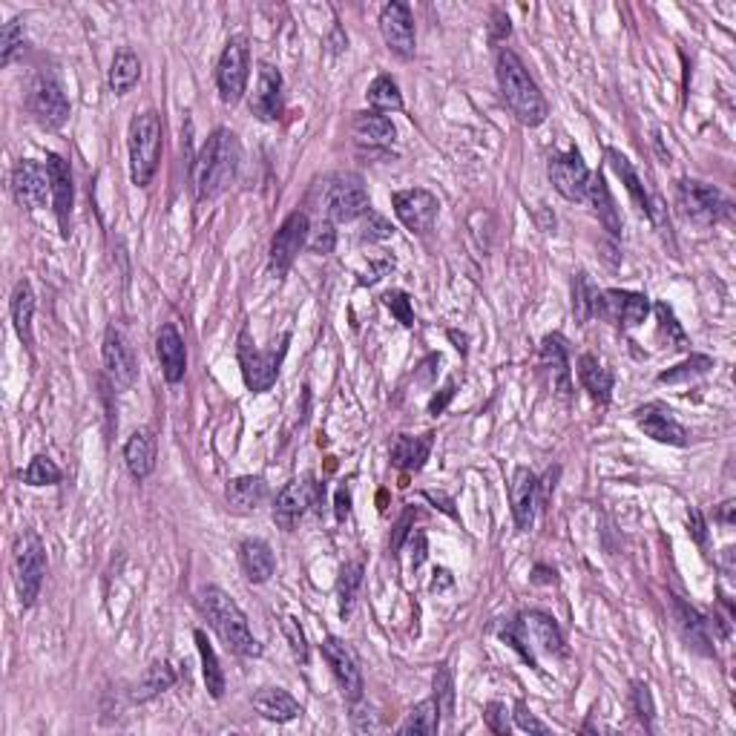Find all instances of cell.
Here are the masks:
<instances>
[{
	"mask_svg": "<svg viewBox=\"0 0 736 736\" xmlns=\"http://www.w3.org/2000/svg\"><path fill=\"white\" fill-rule=\"evenodd\" d=\"M495 75H498V87H501L509 113L515 115L521 124L538 127L547 121L550 104H547L541 87L535 84V78L529 75V69L524 67V61L512 49H498Z\"/></svg>",
	"mask_w": 736,
	"mask_h": 736,
	"instance_id": "1",
	"label": "cell"
},
{
	"mask_svg": "<svg viewBox=\"0 0 736 736\" xmlns=\"http://www.w3.org/2000/svg\"><path fill=\"white\" fill-rule=\"evenodd\" d=\"M242 164V144L236 133H230L225 127L213 130L205 141L196 167H193V187H196V199L207 202L216 199L228 190Z\"/></svg>",
	"mask_w": 736,
	"mask_h": 736,
	"instance_id": "2",
	"label": "cell"
},
{
	"mask_svg": "<svg viewBox=\"0 0 736 736\" xmlns=\"http://www.w3.org/2000/svg\"><path fill=\"white\" fill-rule=\"evenodd\" d=\"M199 604H202L205 616L213 624V630L222 636V642L228 644V650H233L236 656H245V659H253V656L262 653V644L253 639L245 613L239 610V604L225 590L205 587L199 593Z\"/></svg>",
	"mask_w": 736,
	"mask_h": 736,
	"instance_id": "3",
	"label": "cell"
},
{
	"mask_svg": "<svg viewBox=\"0 0 736 736\" xmlns=\"http://www.w3.org/2000/svg\"><path fill=\"white\" fill-rule=\"evenodd\" d=\"M501 639H504L512 650H518L524 656V662L529 667L538 670V659L532 653L529 644H535L538 650L552 653V656H567V647H564V636L558 630L555 619H550L547 613L541 610H529L521 619H515L512 624H506V630H501Z\"/></svg>",
	"mask_w": 736,
	"mask_h": 736,
	"instance_id": "4",
	"label": "cell"
},
{
	"mask_svg": "<svg viewBox=\"0 0 736 736\" xmlns=\"http://www.w3.org/2000/svg\"><path fill=\"white\" fill-rule=\"evenodd\" d=\"M127 150H130V179L138 187H147L153 182L161 159V118L156 110L138 113L130 121Z\"/></svg>",
	"mask_w": 736,
	"mask_h": 736,
	"instance_id": "5",
	"label": "cell"
},
{
	"mask_svg": "<svg viewBox=\"0 0 736 736\" xmlns=\"http://www.w3.org/2000/svg\"><path fill=\"white\" fill-rule=\"evenodd\" d=\"M12 573H15V590L23 607H32L46 575V550L44 541L35 532H21L15 538V555H12Z\"/></svg>",
	"mask_w": 736,
	"mask_h": 736,
	"instance_id": "6",
	"label": "cell"
},
{
	"mask_svg": "<svg viewBox=\"0 0 736 736\" xmlns=\"http://www.w3.org/2000/svg\"><path fill=\"white\" fill-rule=\"evenodd\" d=\"M288 343H291V334H282L279 348L271 351H259L251 343V331L242 328L239 334V348H236V357H239V368H242V377H245V386L251 391H268L279 377V368L282 360L288 354Z\"/></svg>",
	"mask_w": 736,
	"mask_h": 736,
	"instance_id": "7",
	"label": "cell"
},
{
	"mask_svg": "<svg viewBox=\"0 0 736 736\" xmlns=\"http://www.w3.org/2000/svg\"><path fill=\"white\" fill-rule=\"evenodd\" d=\"M676 205L685 213V219L690 222H699V225H713V222H722V219H731L734 205L731 199L705 182H693V179H682L676 187Z\"/></svg>",
	"mask_w": 736,
	"mask_h": 736,
	"instance_id": "8",
	"label": "cell"
},
{
	"mask_svg": "<svg viewBox=\"0 0 736 736\" xmlns=\"http://www.w3.org/2000/svg\"><path fill=\"white\" fill-rule=\"evenodd\" d=\"M26 110L44 130H61L69 118V101L52 75H35L26 90Z\"/></svg>",
	"mask_w": 736,
	"mask_h": 736,
	"instance_id": "9",
	"label": "cell"
},
{
	"mask_svg": "<svg viewBox=\"0 0 736 736\" xmlns=\"http://www.w3.org/2000/svg\"><path fill=\"white\" fill-rule=\"evenodd\" d=\"M248 75H251V49L245 38H230L222 55H219V67H216V84H219V95L225 104H236L245 87H248Z\"/></svg>",
	"mask_w": 736,
	"mask_h": 736,
	"instance_id": "10",
	"label": "cell"
},
{
	"mask_svg": "<svg viewBox=\"0 0 736 736\" xmlns=\"http://www.w3.org/2000/svg\"><path fill=\"white\" fill-rule=\"evenodd\" d=\"M308 233H311V222L302 210H294L285 216V222L279 225V230L271 239V256H268V268L274 276H285L291 271L294 259L299 251L308 245Z\"/></svg>",
	"mask_w": 736,
	"mask_h": 736,
	"instance_id": "11",
	"label": "cell"
},
{
	"mask_svg": "<svg viewBox=\"0 0 736 736\" xmlns=\"http://www.w3.org/2000/svg\"><path fill=\"white\" fill-rule=\"evenodd\" d=\"M325 207L331 222H354L366 213L371 202H368V190L360 176H337L325 190Z\"/></svg>",
	"mask_w": 736,
	"mask_h": 736,
	"instance_id": "12",
	"label": "cell"
},
{
	"mask_svg": "<svg viewBox=\"0 0 736 736\" xmlns=\"http://www.w3.org/2000/svg\"><path fill=\"white\" fill-rule=\"evenodd\" d=\"M380 35L397 58H403V61L414 58L417 35H414V18L409 3L391 0L380 9Z\"/></svg>",
	"mask_w": 736,
	"mask_h": 736,
	"instance_id": "13",
	"label": "cell"
},
{
	"mask_svg": "<svg viewBox=\"0 0 736 736\" xmlns=\"http://www.w3.org/2000/svg\"><path fill=\"white\" fill-rule=\"evenodd\" d=\"M391 205H394L397 219L412 230V233H429V230L435 228L437 210H440V202H437L435 193H429L423 187L397 190L391 196Z\"/></svg>",
	"mask_w": 736,
	"mask_h": 736,
	"instance_id": "14",
	"label": "cell"
},
{
	"mask_svg": "<svg viewBox=\"0 0 736 736\" xmlns=\"http://www.w3.org/2000/svg\"><path fill=\"white\" fill-rule=\"evenodd\" d=\"M101 357H104V368H107L110 380H113L118 389H130V386L136 383L138 377L136 351H133V345L127 340V334H124L118 325H110V328H107Z\"/></svg>",
	"mask_w": 736,
	"mask_h": 736,
	"instance_id": "15",
	"label": "cell"
},
{
	"mask_svg": "<svg viewBox=\"0 0 736 736\" xmlns=\"http://www.w3.org/2000/svg\"><path fill=\"white\" fill-rule=\"evenodd\" d=\"M590 176L593 173L587 170V164L575 150L558 153L550 159V182L567 202H584L587 199Z\"/></svg>",
	"mask_w": 736,
	"mask_h": 736,
	"instance_id": "16",
	"label": "cell"
},
{
	"mask_svg": "<svg viewBox=\"0 0 736 736\" xmlns=\"http://www.w3.org/2000/svg\"><path fill=\"white\" fill-rule=\"evenodd\" d=\"M322 659L328 662L334 679L340 682L343 688V696L348 702H360L363 699V673H360V665L354 659V653L345 647L343 639L337 636H328L322 642Z\"/></svg>",
	"mask_w": 736,
	"mask_h": 736,
	"instance_id": "17",
	"label": "cell"
},
{
	"mask_svg": "<svg viewBox=\"0 0 736 736\" xmlns=\"http://www.w3.org/2000/svg\"><path fill=\"white\" fill-rule=\"evenodd\" d=\"M636 423L644 435L665 446H688V429L676 420L665 403H644L636 409Z\"/></svg>",
	"mask_w": 736,
	"mask_h": 736,
	"instance_id": "18",
	"label": "cell"
},
{
	"mask_svg": "<svg viewBox=\"0 0 736 736\" xmlns=\"http://www.w3.org/2000/svg\"><path fill=\"white\" fill-rule=\"evenodd\" d=\"M314 498H317L314 478H297V481L285 483L274 501V521L291 532L308 512V506L314 504Z\"/></svg>",
	"mask_w": 736,
	"mask_h": 736,
	"instance_id": "19",
	"label": "cell"
},
{
	"mask_svg": "<svg viewBox=\"0 0 736 736\" xmlns=\"http://www.w3.org/2000/svg\"><path fill=\"white\" fill-rule=\"evenodd\" d=\"M46 190H52L46 164L32 159H23L15 164V170H12V193H15L18 205L26 207V210H41L46 205Z\"/></svg>",
	"mask_w": 736,
	"mask_h": 736,
	"instance_id": "20",
	"label": "cell"
},
{
	"mask_svg": "<svg viewBox=\"0 0 736 736\" xmlns=\"http://www.w3.org/2000/svg\"><path fill=\"white\" fill-rule=\"evenodd\" d=\"M46 170H49V184H52V205H55V219L61 236L69 239V219H72V207H75V184H72V170L69 161L61 159L58 153L46 156Z\"/></svg>",
	"mask_w": 736,
	"mask_h": 736,
	"instance_id": "21",
	"label": "cell"
},
{
	"mask_svg": "<svg viewBox=\"0 0 736 736\" xmlns=\"http://www.w3.org/2000/svg\"><path fill=\"white\" fill-rule=\"evenodd\" d=\"M647 314H650V302L644 294L619 291V288L601 291V320L616 322L621 328H636L647 320Z\"/></svg>",
	"mask_w": 736,
	"mask_h": 736,
	"instance_id": "22",
	"label": "cell"
},
{
	"mask_svg": "<svg viewBox=\"0 0 736 736\" xmlns=\"http://www.w3.org/2000/svg\"><path fill=\"white\" fill-rule=\"evenodd\" d=\"M285 107V81L282 72L271 64H259L256 90L251 95V113L259 121H276Z\"/></svg>",
	"mask_w": 736,
	"mask_h": 736,
	"instance_id": "23",
	"label": "cell"
},
{
	"mask_svg": "<svg viewBox=\"0 0 736 736\" xmlns=\"http://www.w3.org/2000/svg\"><path fill=\"white\" fill-rule=\"evenodd\" d=\"M509 498H512V518L515 527L527 532L535 524V506H538V478L529 472L527 466H518L512 472V486H509Z\"/></svg>",
	"mask_w": 736,
	"mask_h": 736,
	"instance_id": "24",
	"label": "cell"
},
{
	"mask_svg": "<svg viewBox=\"0 0 736 736\" xmlns=\"http://www.w3.org/2000/svg\"><path fill=\"white\" fill-rule=\"evenodd\" d=\"M156 354H159L161 374L167 383H182L187 371V348H184L182 334L173 322H164L156 337Z\"/></svg>",
	"mask_w": 736,
	"mask_h": 736,
	"instance_id": "25",
	"label": "cell"
},
{
	"mask_svg": "<svg viewBox=\"0 0 736 736\" xmlns=\"http://www.w3.org/2000/svg\"><path fill=\"white\" fill-rule=\"evenodd\" d=\"M156 455H159V443H156V435L150 429H138L124 443V463H127V472L136 481H144V478L153 475Z\"/></svg>",
	"mask_w": 736,
	"mask_h": 736,
	"instance_id": "26",
	"label": "cell"
},
{
	"mask_svg": "<svg viewBox=\"0 0 736 736\" xmlns=\"http://www.w3.org/2000/svg\"><path fill=\"white\" fill-rule=\"evenodd\" d=\"M239 564L251 584H265L276 570L274 550L262 538H248L239 544Z\"/></svg>",
	"mask_w": 736,
	"mask_h": 736,
	"instance_id": "27",
	"label": "cell"
},
{
	"mask_svg": "<svg viewBox=\"0 0 736 736\" xmlns=\"http://www.w3.org/2000/svg\"><path fill=\"white\" fill-rule=\"evenodd\" d=\"M253 708H256V713H259L262 719L279 722V725L297 719L299 713H302V705H299L288 690L282 688L256 690V693H253Z\"/></svg>",
	"mask_w": 736,
	"mask_h": 736,
	"instance_id": "28",
	"label": "cell"
},
{
	"mask_svg": "<svg viewBox=\"0 0 736 736\" xmlns=\"http://www.w3.org/2000/svg\"><path fill=\"white\" fill-rule=\"evenodd\" d=\"M351 130H354L357 141L368 144V147H389L391 141L397 138V127L391 124L389 115L377 113V110H360V113H354Z\"/></svg>",
	"mask_w": 736,
	"mask_h": 736,
	"instance_id": "29",
	"label": "cell"
},
{
	"mask_svg": "<svg viewBox=\"0 0 736 736\" xmlns=\"http://www.w3.org/2000/svg\"><path fill=\"white\" fill-rule=\"evenodd\" d=\"M432 452V435H397L391 440V463L403 472H417L429 460Z\"/></svg>",
	"mask_w": 736,
	"mask_h": 736,
	"instance_id": "30",
	"label": "cell"
},
{
	"mask_svg": "<svg viewBox=\"0 0 736 736\" xmlns=\"http://www.w3.org/2000/svg\"><path fill=\"white\" fill-rule=\"evenodd\" d=\"M228 506L239 515H251L259 506L265 504L268 498V483L262 478H253V475H245V478H236V481L228 483Z\"/></svg>",
	"mask_w": 736,
	"mask_h": 736,
	"instance_id": "31",
	"label": "cell"
},
{
	"mask_svg": "<svg viewBox=\"0 0 736 736\" xmlns=\"http://www.w3.org/2000/svg\"><path fill=\"white\" fill-rule=\"evenodd\" d=\"M578 380H581L584 391H590V397H593L596 403H601V406L610 403L613 371L601 366L598 357H593V354H581V357H578Z\"/></svg>",
	"mask_w": 736,
	"mask_h": 736,
	"instance_id": "32",
	"label": "cell"
},
{
	"mask_svg": "<svg viewBox=\"0 0 736 736\" xmlns=\"http://www.w3.org/2000/svg\"><path fill=\"white\" fill-rule=\"evenodd\" d=\"M587 199L593 202V210H596L598 222L604 225V230H607L610 236H619L621 233L619 207H616V202H613L610 187H607V182H604V176H601V173H593V176H590V190H587Z\"/></svg>",
	"mask_w": 736,
	"mask_h": 736,
	"instance_id": "33",
	"label": "cell"
},
{
	"mask_svg": "<svg viewBox=\"0 0 736 736\" xmlns=\"http://www.w3.org/2000/svg\"><path fill=\"white\" fill-rule=\"evenodd\" d=\"M9 311H12V322H15V331L21 337V343L26 348H32V317H35V291L32 285L23 279L15 285L12 291V302H9Z\"/></svg>",
	"mask_w": 736,
	"mask_h": 736,
	"instance_id": "34",
	"label": "cell"
},
{
	"mask_svg": "<svg viewBox=\"0 0 736 736\" xmlns=\"http://www.w3.org/2000/svg\"><path fill=\"white\" fill-rule=\"evenodd\" d=\"M176 685V670L170 667V662H153V665L147 667L144 673H141V679L136 682V688H133V702H150V699H156L159 693L164 690H170Z\"/></svg>",
	"mask_w": 736,
	"mask_h": 736,
	"instance_id": "35",
	"label": "cell"
},
{
	"mask_svg": "<svg viewBox=\"0 0 736 736\" xmlns=\"http://www.w3.org/2000/svg\"><path fill=\"white\" fill-rule=\"evenodd\" d=\"M607 161H610V167H613V170L619 173L621 184L627 187V193H630V199H633L636 210H639L642 216H647V219H650V205H653V199H650V193L644 190L642 179H639V173L633 170V164L624 159L619 150H613V147L607 150Z\"/></svg>",
	"mask_w": 736,
	"mask_h": 736,
	"instance_id": "36",
	"label": "cell"
},
{
	"mask_svg": "<svg viewBox=\"0 0 736 736\" xmlns=\"http://www.w3.org/2000/svg\"><path fill=\"white\" fill-rule=\"evenodd\" d=\"M138 78H141V61H138L136 52L127 46L118 49L113 55V64H110V75H107L110 90L115 95H127L138 84Z\"/></svg>",
	"mask_w": 736,
	"mask_h": 736,
	"instance_id": "37",
	"label": "cell"
},
{
	"mask_svg": "<svg viewBox=\"0 0 736 736\" xmlns=\"http://www.w3.org/2000/svg\"><path fill=\"white\" fill-rule=\"evenodd\" d=\"M673 610H676V621H679L682 636H685L693 647H699L702 653L711 656L713 647H708V644H711V636H708V624H711V621L702 619L693 607H688V604L679 601V598H673Z\"/></svg>",
	"mask_w": 736,
	"mask_h": 736,
	"instance_id": "38",
	"label": "cell"
},
{
	"mask_svg": "<svg viewBox=\"0 0 736 736\" xmlns=\"http://www.w3.org/2000/svg\"><path fill=\"white\" fill-rule=\"evenodd\" d=\"M541 357H544V363L550 366L555 389L567 397V394H570V360H567V345H564V340H561L558 334L547 337L544 345H541Z\"/></svg>",
	"mask_w": 736,
	"mask_h": 736,
	"instance_id": "39",
	"label": "cell"
},
{
	"mask_svg": "<svg viewBox=\"0 0 736 736\" xmlns=\"http://www.w3.org/2000/svg\"><path fill=\"white\" fill-rule=\"evenodd\" d=\"M196 636V647H199V659H202V676H205V688L213 699H222L225 696V670L219 665V656L213 650V644L207 642V636L202 630L193 633Z\"/></svg>",
	"mask_w": 736,
	"mask_h": 736,
	"instance_id": "40",
	"label": "cell"
},
{
	"mask_svg": "<svg viewBox=\"0 0 736 736\" xmlns=\"http://www.w3.org/2000/svg\"><path fill=\"white\" fill-rule=\"evenodd\" d=\"M573 314L578 322L598 317L601 320V291L587 274H575L573 282Z\"/></svg>",
	"mask_w": 736,
	"mask_h": 736,
	"instance_id": "41",
	"label": "cell"
},
{
	"mask_svg": "<svg viewBox=\"0 0 736 736\" xmlns=\"http://www.w3.org/2000/svg\"><path fill=\"white\" fill-rule=\"evenodd\" d=\"M366 98L371 110H377V113H400L403 110V92L391 75H377L368 84Z\"/></svg>",
	"mask_w": 736,
	"mask_h": 736,
	"instance_id": "42",
	"label": "cell"
},
{
	"mask_svg": "<svg viewBox=\"0 0 736 736\" xmlns=\"http://www.w3.org/2000/svg\"><path fill=\"white\" fill-rule=\"evenodd\" d=\"M437 728H440V711H437V702L435 699H426V702H420V705H414L409 716H406V722L397 728V734L409 736V734H417V736H435Z\"/></svg>",
	"mask_w": 736,
	"mask_h": 736,
	"instance_id": "43",
	"label": "cell"
},
{
	"mask_svg": "<svg viewBox=\"0 0 736 736\" xmlns=\"http://www.w3.org/2000/svg\"><path fill=\"white\" fill-rule=\"evenodd\" d=\"M360 587H363V564L360 561H348L340 570V581H337V598H340V616L343 619L351 616Z\"/></svg>",
	"mask_w": 736,
	"mask_h": 736,
	"instance_id": "44",
	"label": "cell"
},
{
	"mask_svg": "<svg viewBox=\"0 0 736 736\" xmlns=\"http://www.w3.org/2000/svg\"><path fill=\"white\" fill-rule=\"evenodd\" d=\"M18 478H21L26 486H55V483L61 481V469L55 466V460L52 458L35 455V458L29 460V466L18 472Z\"/></svg>",
	"mask_w": 736,
	"mask_h": 736,
	"instance_id": "45",
	"label": "cell"
},
{
	"mask_svg": "<svg viewBox=\"0 0 736 736\" xmlns=\"http://www.w3.org/2000/svg\"><path fill=\"white\" fill-rule=\"evenodd\" d=\"M708 368H713V360L708 354H690V360L662 371V374H659V383H688L693 377L705 374Z\"/></svg>",
	"mask_w": 736,
	"mask_h": 736,
	"instance_id": "46",
	"label": "cell"
},
{
	"mask_svg": "<svg viewBox=\"0 0 736 736\" xmlns=\"http://www.w3.org/2000/svg\"><path fill=\"white\" fill-rule=\"evenodd\" d=\"M437 711L443 713L446 719H452L455 713V679H452V670L446 662H440L435 670V696Z\"/></svg>",
	"mask_w": 736,
	"mask_h": 736,
	"instance_id": "47",
	"label": "cell"
},
{
	"mask_svg": "<svg viewBox=\"0 0 736 736\" xmlns=\"http://www.w3.org/2000/svg\"><path fill=\"white\" fill-rule=\"evenodd\" d=\"M23 46V21L21 18H12V21L3 23L0 29V64L9 67L15 52Z\"/></svg>",
	"mask_w": 736,
	"mask_h": 736,
	"instance_id": "48",
	"label": "cell"
},
{
	"mask_svg": "<svg viewBox=\"0 0 736 736\" xmlns=\"http://www.w3.org/2000/svg\"><path fill=\"white\" fill-rule=\"evenodd\" d=\"M656 317H659V331L667 337V343L673 348H685L688 337H685V328L679 325V320L673 317L670 305L667 302H656Z\"/></svg>",
	"mask_w": 736,
	"mask_h": 736,
	"instance_id": "49",
	"label": "cell"
},
{
	"mask_svg": "<svg viewBox=\"0 0 736 736\" xmlns=\"http://www.w3.org/2000/svg\"><path fill=\"white\" fill-rule=\"evenodd\" d=\"M391 233H394V228L389 225V219L368 207L366 213H363V233H360V239L363 242H386V239H391Z\"/></svg>",
	"mask_w": 736,
	"mask_h": 736,
	"instance_id": "50",
	"label": "cell"
},
{
	"mask_svg": "<svg viewBox=\"0 0 736 736\" xmlns=\"http://www.w3.org/2000/svg\"><path fill=\"white\" fill-rule=\"evenodd\" d=\"M630 705H633V713L642 719L644 728H650L653 725V716H656V708H653L650 688L644 682H633V688H630Z\"/></svg>",
	"mask_w": 736,
	"mask_h": 736,
	"instance_id": "51",
	"label": "cell"
},
{
	"mask_svg": "<svg viewBox=\"0 0 736 736\" xmlns=\"http://www.w3.org/2000/svg\"><path fill=\"white\" fill-rule=\"evenodd\" d=\"M282 633H285V639H288V647H291V653H294V659L297 662H308V639H305V633H302V627H299V621L294 616H288V619H282Z\"/></svg>",
	"mask_w": 736,
	"mask_h": 736,
	"instance_id": "52",
	"label": "cell"
},
{
	"mask_svg": "<svg viewBox=\"0 0 736 736\" xmlns=\"http://www.w3.org/2000/svg\"><path fill=\"white\" fill-rule=\"evenodd\" d=\"M334 245H337V230H334V222L328 219V222H320L317 228L308 233V251L311 253H325L334 251Z\"/></svg>",
	"mask_w": 736,
	"mask_h": 736,
	"instance_id": "53",
	"label": "cell"
},
{
	"mask_svg": "<svg viewBox=\"0 0 736 736\" xmlns=\"http://www.w3.org/2000/svg\"><path fill=\"white\" fill-rule=\"evenodd\" d=\"M383 305H386L391 314H394L397 320L403 322L406 328H414L412 299H409V294H406V291H389V294L383 297Z\"/></svg>",
	"mask_w": 736,
	"mask_h": 736,
	"instance_id": "54",
	"label": "cell"
},
{
	"mask_svg": "<svg viewBox=\"0 0 736 736\" xmlns=\"http://www.w3.org/2000/svg\"><path fill=\"white\" fill-rule=\"evenodd\" d=\"M483 722L489 725V731H495V734L506 736L512 731V725H509V711H506L504 702H489L486 708H483Z\"/></svg>",
	"mask_w": 736,
	"mask_h": 736,
	"instance_id": "55",
	"label": "cell"
},
{
	"mask_svg": "<svg viewBox=\"0 0 736 736\" xmlns=\"http://www.w3.org/2000/svg\"><path fill=\"white\" fill-rule=\"evenodd\" d=\"M486 29H489V44H504L506 38L512 35V23H509L506 12H501V9H492Z\"/></svg>",
	"mask_w": 736,
	"mask_h": 736,
	"instance_id": "56",
	"label": "cell"
},
{
	"mask_svg": "<svg viewBox=\"0 0 736 736\" xmlns=\"http://www.w3.org/2000/svg\"><path fill=\"white\" fill-rule=\"evenodd\" d=\"M515 722H518L521 731H532V734H547L550 731L541 719H535V713L529 711L527 702H518L515 705Z\"/></svg>",
	"mask_w": 736,
	"mask_h": 736,
	"instance_id": "57",
	"label": "cell"
},
{
	"mask_svg": "<svg viewBox=\"0 0 736 736\" xmlns=\"http://www.w3.org/2000/svg\"><path fill=\"white\" fill-rule=\"evenodd\" d=\"M334 512H337L340 521L348 518V512H351V489H348V486H340V489H337V506H334Z\"/></svg>",
	"mask_w": 736,
	"mask_h": 736,
	"instance_id": "58",
	"label": "cell"
},
{
	"mask_svg": "<svg viewBox=\"0 0 736 736\" xmlns=\"http://www.w3.org/2000/svg\"><path fill=\"white\" fill-rule=\"evenodd\" d=\"M452 397H455V383H449L446 389L440 391V397H435V400L429 403V412L440 414V412H443V409H446V403H449Z\"/></svg>",
	"mask_w": 736,
	"mask_h": 736,
	"instance_id": "59",
	"label": "cell"
},
{
	"mask_svg": "<svg viewBox=\"0 0 736 736\" xmlns=\"http://www.w3.org/2000/svg\"><path fill=\"white\" fill-rule=\"evenodd\" d=\"M734 509V501H725V504L719 506V512H716V521L725 524V527H734Z\"/></svg>",
	"mask_w": 736,
	"mask_h": 736,
	"instance_id": "60",
	"label": "cell"
},
{
	"mask_svg": "<svg viewBox=\"0 0 736 736\" xmlns=\"http://www.w3.org/2000/svg\"><path fill=\"white\" fill-rule=\"evenodd\" d=\"M690 521H693V538H696V544H705V524H702V515H699V512H690Z\"/></svg>",
	"mask_w": 736,
	"mask_h": 736,
	"instance_id": "61",
	"label": "cell"
},
{
	"mask_svg": "<svg viewBox=\"0 0 736 736\" xmlns=\"http://www.w3.org/2000/svg\"><path fill=\"white\" fill-rule=\"evenodd\" d=\"M532 581H538V584H555V570H550V567H535Z\"/></svg>",
	"mask_w": 736,
	"mask_h": 736,
	"instance_id": "62",
	"label": "cell"
}]
</instances>
